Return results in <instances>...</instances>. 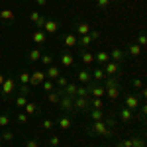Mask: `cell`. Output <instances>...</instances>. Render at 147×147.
<instances>
[{
  "label": "cell",
  "mask_w": 147,
  "mask_h": 147,
  "mask_svg": "<svg viewBox=\"0 0 147 147\" xmlns=\"http://www.w3.org/2000/svg\"><path fill=\"white\" fill-rule=\"evenodd\" d=\"M92 136H100V137H110V127L106 125L104 120H98V122H92V125L88 127Z\"/></svg>",
  "instance_id": "1"
},
{
  "label": "cell",
  "mask_w": 147,
  "mask_h": 147,
  "mask_svg": "<svg viewBox=\"0 0 147 147\" xmlns=\"http://www.w3.org/2000/svg\"><path fill=\"white\" fill-rule=\"evenodd\" d=\"M14 90H16V82H14V79H12V77L8 79V77H6L4 82L0 84V94H2V98H8Z\"/></svg>",
  "instance_id": "2"
},
{
  "label": "cell",
  "mask_w": 147,
  "mask_h": 147,
  "mask_svg": "<svg viewBox=\"0 0 147 147\" xmlns=\"http://www.w3.org/2000/svg\"><path fill=\"white\" fill-rule=\"evenodd\" d=\"M108 55H110V61L118 63V65H124L125 61H127V55H125V53L122 51V49H120V47H112V51H110Z\"/></svg>",
  "instance_id": "3"
},
{
  "label": "cell",
  "mask_w": 147,
  "mask_h": 147,
  "mask_svg": "<svg viewBox=\"0 0 147 147\" xmlns=\"http://www.w3.org/2000/svg\"><path fill=\"white\" fill-rule=\"evenodd\" d=\"M88 98H90V96H88ZM88 98H84V96H75V98H73L75 112H86V110L90 108V104H88Z\"/></svg>",
  "instance_id": "4"
},
{
  "label": "cell",
  "mask_w": 147,
  "mask_h": 147,
  "mask_svg": "<svg viewBox=\"0 0 147 147\" xmlns=\"http://www.w3.org/2000/svg\"><path fill=\"white\" fill-rule=\"evenodd\" d=\"M104 73H106V77H120L122 75V69L118 63H114V61H108L106 65H104Z\"/></svg>",
  "instance_id": "5"
},
{
  "label": "cell",
  "mask_w": 147,
  "mask_h": 147,
  "mask_svg": "<svg viewBox=\"0 0 147 147\" xmlns=\"http://www.w3.org/2000/svg\"><path fill=\"white\" fill-rule=\"evenodd\" d=\"M45 80V71H34L30 73V86H39Z\"/></svg>",
  "instance_id": "6"
},
{
  "label": "cell",
  "mask_w": 147,
  "mask_h": 147,
  "mask_svg": "<svg viewBox=\"0 0 147 147\" xmlns=\"http://www.w3.org/2000/svg\"><path fill=\"white\" fill-rule=\"evenodd\" d=\"M59 106H61V110L65 114H71V112H75V106H73V98L71 96H61V100H59Z\"/></svg>",
  "instance_id": "7"
},
{
  "label": "cell",
  "mask_w": 147,
  "mask_h": 147,
  "mask_svg": "<svg viewBox=\"0 0 147 147\" xmlns=\"http://www.w3.org/2000/svg\"><path fill=\"white\" fill-rule=\"evenodd\" d=\"M61 75H63V73H61V69L57 67V65H49V67H47V71H45V79L53 80V82H55Z\"/></svg>",
  "instance_id": "8"
},
{
  "label": "cell",
  "mask_w": 147,
  "mask_h": 147,
  "mask_svg": "<svg viewBox=\"0 0 147 147\" xmlns=\"http://www.w3.org/2000/svg\"><path fill=\"white\" fill-rule=\"evenodd\" d=\"M59 28H61V24L57 20H45V24H43V32L45 34H57Z\"/></svg>",
  "instance_id": "9"
},
{
  "label": "cell",
  "mask_w": 147,
  "mask_h": 147,
  "mask_svg": "<svg viewBox=\"0 0 147 147\" xmlns=\"http://www.w3.org/2000/svg\"><path fill=\"white\" fill-rule=\"evenodd\" d=\"M124 106H125V108H129L131 112H136L137 108H139V100H137V96H136V94H127V96H125Z\"/></svg>",
  "instance_id": "10"
},
{
  "label": "cell",
  "mask_w": 147,
  "mask_h": 147,
  "mask_svg": "<svg viewBox=\"0 0 147 147\" xmlns=\"http://www.w3.org/2000/svg\"><path fill=\"white\" fill-rule=\"evenodd\" d=\"M120 94H122L120 86H108V88H106V94H104V96H106V98H108L110 102H116L118 98H120Z\"/></svg>",
  "instance_id": "11"
},
{
  "label": "cell",
  "mask_w": 147,
  "mask_h": 147,
  "mask_svg": "<svg viewBox=\"0 0 147 147\" xmlns=\"http://www.w3.org/2000/svg\"><path fill=\"white\" fill-rule=\"evenodd\" d=\"M77 80H79L80 84H88V82L92 80L90 71H88V69H80V71H77Z\"/></svg>",
  "instance_id": "12"
},
{
  "label": "cell",
  "mask_w": 147,
  "mask_h": 147,
  "mask_svg": "<svg viewBox=\"0 0 147 147\" xmlns=\"http://www.w3.org/2000/svg\"><path fill=\"white\" fill-rule=\"evenodd\" d=\"M32 41H34L35 45H43L47 41V34L43 32V30H35L34 35H32Z\"/></svg>",
  "instance_id": "13"
},
{
  "label": "cell",
  "mask_w": 147,
  "mask_h": 147,
  "mask_svg": "<svg viewBox=\"0 0 147 147\" xmlns=\"http://www.w3.org/2000/svg\"><path fill=\"white\" fill-rule=\"evenodd\" d=\"M92 28L88 26L86 22H80L75 26V34H77V37H80V35H88V32H90Z\"/></svg>",
  "instance_id": "14"
},
{
  "label": "cell",
  "mask_w": 147,
  "mask_h": 147,
  "mask_svg": "<svg viewBox=\"0 0 147 147\" xmlns=\"http://www.w3.org/2000/svg\"><path fill=\"white\" fill-rule=\"evenodd\" d=\"M77 88H79V84H77V82H69L67 86H65V88H61V90H63V94H65V96L75 98V96H77Z\"/></svg>",
  "instance_id": "15"
},
{
  "label": "cell",
  "mask_w": 147,
  "mask_h": 147,
  "mask_svg": "<svg viewBox=\"0 0 147 147\" xmlns=\"http://www.w3.org/2000/svg\"><path fill=\"white\" fill-rule=\"evenodd\" d=\"M94 61L98 63V67H104V65L110 61V55H108L106 51H98V53L94 55Z\"/></svg>",
  "instance_id": "16"
},
{
  "label": "cell",
  "mask_w": 147,
  "mask_h": 147,
  "mask_svg": "<svg viewBox=\"0 0 147 147\" xmlns=\"http://www.w3.org/2000/svg\"><path fill=\"white\" fill-rule=\"evenodd\" d=\"M90 77L94 79V82H102V80H106V73H104V69H102V67H96L90 73Z\"/></svg>",
  "instance_id": "17"
},
{
  "label": "cell",
  "mask_w": 147,
  "mask_h": 147,
  "mask_svg": "<svg viewBox=\"0 0 147 147\" xmlns=\"http://www.w3.org/2000/svg\"><path fill=\"white\" fill-rule=\"evenodd\" d=\"M61 96H63V90H61V88H57V90L47 92V98H49V102H51V104H59Z\"/></svg>",
  "instance_id": "18"
},
{
  "label": "cell",
  "mask_w": 147,
  "mask_h": 147,
  "mask_svg": "<svg viewBox=\"0 0 147 147\" xmlns=\"http://www.w3.org/2000/svg\"><path fill=\"white\" fill-rule=\"evenodd\" d=\"M86 112H88V116H90V120H92V122L104 120V110H94V108H88Z\"/></svg>",
  "instance_id": "19"
},
{
  "label": "cell",
  "mask_w": 147,
  "mask_h": 147,
  "mask_svg": "<svg viewBox=\"0 0 147 147\" xmlns=\"http://www.w3.org/2000/svg\"><path fill=\"white\" fill-rule=\"evenodd\" d=\"M80 61H82L84 65H92V63H94V55H92L88 49H84V51H80Z\"/></svg>",
  "instance_id": "20"
},
{
  "label": "cell",
  "mask_w": 147,
  "mask_h": 147,
  "mask_svg": "<svg viewBox=\"0 0 147 147\" xmlns=\"http://www.w3.org/2000/svg\"><path fill=\"white\" fill-rule=\"evenodd\" d=\"M59 61H61V65H63V67H73V65H75V57L71 55V53H63Z\"/></svg>",
  "instance_id": "21"
},
{
  "label": "cell",
  "mask_w": 147,
  "mask_h": 147,
  "mask_svg": "<svg viewBox=\"0 0 147 147\" xmlns=\"http://www.w3.org/2000/svg\"><path fill=\"white\" fill-rule=\"evenodd\" d=\"M41 55H43V53H41V49H39V47H34V49L28 53V59H30L32 63H37V61L41 59Z\"/></svg>",
  "instance_id": "22"
},
{
  "label": "cell",
  "mask_w": 147,
  "mask_h": 147,
  "mask_svg": "<svg viewBox=\"0 0 147 147\" xmlns=\"http://www.w3.org/2000/svg\"><path fill=\"white\" fill-rule=\"evenodd\" d=\"M120 118H122V122H125V124H127V122H131V120H134V112H131V110H129V108H122V110H120Z\"/></svg>",
  "instance_id": "23"
},
{
  "label": "cell",
  "mask_w": 147,
  "mask_h": 147,
  "mask_svg": "<svg viewBox=\"0 0 147 147\" xmlns=\"http://www.w3.org/2000/svg\"><path fill=\"white\" fill-rule=\"evenodd\" d=\"M57 125H59L61 129H71V125H73V120H71L69 116H63L61 120H57Z\"/></svg>",
  "instance_id": "24"
},
{
  "label": "cell",
  "mask_w": 147,
  "mask_h": 147,
  "mask_svg": "<svg viewBox=\"0 0 147 147\" xmlns=\"http://www.w3.org/2000/svg\"><path fill=\"white\" fill-rule=\"evenodd\" d=\"M77 43H79V37H77L75 34H67V35H65V47L71 49V47L77 45Z\"/></svg>",
  "instance_id": "25"
},
{
  "label": "cell",
  "mask_w": 147,
  "mask_h": 147,
  "mask_svg": "<svg viewBox=\"0 0 147 147\" xmlns=\"http://www.w3.org/2000/svg\"><path fill=\"white\" fill-rule=\"evenodd\" d=\"M88 104L94 110H104V98H88Z\"/></svg>",
  "instance_id": "26"
},
{
  "label": "cell",
  "mask_w": 147,
  "mask_h": 147,
  "mask_svg": "<svg viewBox=\"0 0 147 147\" xmlns=\"http://www.w3.org/2000/svg\"><path fill=\"white\" fill-rule=\"evenodd\" d=\"M77 45H80V47H82V51H84V49H88V47L92 45L90 35H80V37H79V43H77Z\"/></svg>",
  "instance_id": "27"
},
{
  "label": "cell",
  "mask_w": 147,
  "mask_h": 147,
  "mask_svg": "<svg viewBox=\"0 0 147 147\" xmlns=\"http://www.w3.org/2000/svg\"><path fill=\"white\" fill-rule=\"evenodd\" d=\"M0 20L2 22H14V12L12 10H0Z\"/></svg>",
  "instance_id": "28"
},
{
  "label": "cell",
  "mask_w": 147,
  "mask_h": 147,
  "mask_svg": "<svg viewBox=\"0 0 147 147\" xmlns=\"http://www.w3.org/2000/svg\"><path fill=\"white\" fill-rule=\"evenodd\" d=\"M41 88H43V92H51V90H55V82L53 80H49V79H45L41 84H39Z\"/></svg>",
  "instance_id": "29"
},
{
  "label": "cell",
  "mask_w": 147,
  "mask_h": 147,
  "mask_svg": "<svg viewBox=\"0 0 147 147\" xmlns=\"http://www.w3.org/2000/svg\"><path fill=\"white\" fill-rule=\"evenodd\" d=\"M127 53H129V57H137L141 53V47L137 45V43H131V45L127 47Z\"/></svg>",
  "instance_id": "30"
},
{
  "label": "cell",
  "mask_w": 147,
  "mask_h": 147,
  "mask_svg": "<svg viewBox=\"0 0 147 147\" xmlns=\"http://www.w3.org/2000/svg\"><path fill=\"white\" fill-rule=\"evenodd\" d=\"M0 139L4 141V143H12L14 141V131H10V129H6L2 136H0Z\"/></svg>",
  "instance_id": "31"
},
{
  "label": "cell",
  "mask_w": 147,
  "mask_h": 147,
  "mask_svg": "<svg viewBox=\"0 0 147 147\" xmlns=\"http://www.w3.org/2000/svg\"><path fill=\"white\" fill-rule=\"evenodd\" d=\"M24 108H26V114H28V116H32V114L37 112V104H34V102H28Z\"/></svg>",
  "instance_id": "32"
},
{
  "label": "cell",
  "mask_w": 147,
  "mask_h": 147,
  "mask_svg": "<svg viewBox=\"0 0 147 147\" xmlns=\"http://www.w3.org/2000/svg\"><path fill=\"white\" fill-rule=\"evenodd\" d=\"M55 82H57V88H65V86L69 84V79L65 77V75H61V77H59Z\"/></svg>",
  "instance_id": "33"
},
{
  "label": "cell",
  "mask_w": 147,
  "mask_h": 147,
  "mask_svg": "<svg viewBox=\"0 0 147 147\" xmlns=\"http://www.w3.org/2000/svg\"><path fill=\"white\" fill-rule=\"evenodd\" d=\"M77 96H84V98L90 96V94H88V88H86V84H80L79 88H77Z\"/></svg>",
  "instance_id": "34"
},
{
  "label": "cell",
  "mask_w": 147,
  "mask_h": 147,
  "mask_svg": "<svg viewBox=\"0 0 147 147\" xmlns=\"http://www.w3.org/2000/svg\"><path fill=\"white\" fill-rule=\"evenodd\" d=\"M18 79H20L22 84H30V73H28V71H22V73L18 75Z\"/></svg>",
  "instance_id": "35"
},
{
  "label": "cell",
  "mask_w": 147,
  "mask_h": 147,
  "mask_svg": "<svg viewBox=\"0 0 147 147\" xmlns=\"http://www.w3.org/2000/svg\"><path fill=\"white\" fill-rule=\"evenodd\" d=\"M8 124H10V116L6 112L0 114V127H8Z\"/></svg>",
  "instance_id": "36"
},
{
  "label": "cell",
  "mask_w": 147,
  "mask_h": 147,
  "mask_svg": "<svg viewBox=\"0 0 147 147\" xmlns=\"http://www.w3.org/2000/svg\"><path fill=\"white\" fill-rule=\"evenodd\" d=\"M16 120H18V124H28V122H30V116H28L26 112H20L18 116H16Z\"/></svg>",
  "instance_id": "37"
},
{
  "label": "cell",
  "mask_w": 147,
  "mask_h": 147,
  "mask_svg": "<svg viewBox=\"0 0 147 147\" xmlns=\"http://www.w3.org/2000/svg\"><path fill=\"white\" fill-rule=\"evenodd\" d=\"M39 61H41V63H43V65H47V67H49V65H53V57L49 55V53H43V55H41V59H39Z\"/></svg>",
  "instance_id": "38"
},
{
  "label": "cell",
  "mask_w": 147,
  "mask_h": 147,
  "mask_svg": "<svg viewBox=\"0 0 147 147\" xmlns=\"http://www.w3.org/2000/svg\"><path fill=\"white\" fill-rule=\"evenodd\" d=\"M28 104V96H22V94H18V98H16V106L18 108H24Z\"/></svg>",
  "instance_id": "39"
},
{
  "label": "cell",
  "mask_w": 147,
  "mask_h": 147,
  "mask_svg": "<svg viewBox=\"0 0 147 147\" xmlns=\"http://www.w3.org/2000/svg\"><path fill=\"white\" fill-rule=\"evenodd\" d=\"M18 92H20L22 96H30V94H32V86H30V84H22Z\"/></svg>",
  "instance_id": "40"
},
{
  "label": "cell",
  "mask_w": 147,
  "mask_h": 147,
  "mask_svg": "<svg viewBox=\"0 0 147 147\" xmlns=\"http://www.w3.org/2000/svg\"><path fill=\"white\" fill-rule=\"evenodd\" d=\"M139 47H143L147 43V37H145V32H139V35H137V41H136Z\"/></svg>",
  "instance_id": "41"
},
{
  "label": "cell",
  "mask_w": 147,
  "mask_h": 147,
  "mask_svg": "<svg viewBox=\"0 0 147 147\" xmlns=\"http://www.w3.org/2000/svg\"><path fill=\"white\" fill-rule=\"evenodd\" d=\"M53 125H55V122H53V120H43V122H41V127H43L45 131L53 129Z\"/></svg>",
  "instance_id": "42"
},
{
  "label": "cell",
  "mask_w": 147,
  "mask_h": 147,
  "mask_svg": "<svg viewBox=\"0 0 147 147\" xmlns=\"http://www.w3.org/2000/svg\"><path fill=\"white\" fill-rule=\"evenodd\" d=\"M59 145H61V137H57V136L49 137V147H59Z\"/></svg>",
  "instance_id": "43"
},
{
  "label": "cell",
  "mask_w": 147,
  "mask_h": 147,
  "mask_svg": "<svg viewBox=\"0 0 147 147\" xmlns=\"http://www.w3.org/2000/svg\"><path fill=\"white\" fill-rule=\"evenodd\" d=\"M41 16H43V14H41V12H37V10H32V12H30V20H32L34 24L37 22V20H39Z\"/></svg>",
  "instance_id": "44"
},
{
  "label": "cell",
  "mask_w": 147,
  "mask_h": 147,
  "mask_svg": "<svg viewBox=\"0 0 147 147\" xmlns=\"http://www.w3.org/2000/svg\"><path fill=\"white\" fill-rule=\"evenodd\" d=\"M116 147H131V137H127V139H122V141H118Z\"/></svg>",
  "instance_id": "45"
},
{
  "label": "cell",
  "mask_w": 147,
  "mask_h": 147,
  "mask_svg": "<svg viewBox=\"0 0 147 147\" xmlns=\"http://www.w3.org/2000/svg\"><path fill=\"white\" fill-rule=\"evenodd\" d=\"M88 35H90L92 41H98V39H100V32H96V30H90V32H88Z\"/></svg>",
  "instance_id": "46"
},
{
  "label": "cell",
  "mask_w": 147,
  "mask_h": 147,
  "mask_svg": "<svg viewBox=\"0 0 147 147\" xmlns=\"http://www.w3.org/2000/svg\"><path fill=\"white\" fill-rule=\"evenodd\" d=\"M45 20H47L45 16H41V18L35 22V28H37V30H43V24H45Z\"/></svg>",
  "instance_id": "47"
},
{
  "label": "cell",
  "mask_w": 147,
  "mask_h": 147,
  "mask_svg": "<svg viewBox=\"0 0 147 147\" xmlns=\"http://www.w3.org/2000/svg\"><path fill=\"white\" fill-rule=\"evenodd\" d=\"M131 84H134V88H137V90H139V88H143V80H141V79H134Z\"/></svg>",
  "instance_id": "48"
},
{
  "label": "cell",
  "mask_w": 147,
  "mask_h": 147,
  "mask_svg": "<svg viewBox=\"0 0 147 147\" xmlns=\"http://www.w3.org/2000/svg\"><path fill=\"white\" fill-rule=\"evenodd\" d=\"M26 147H39V141L37 139H28L26 141Z\"/></svg>",
  "instance_id": "49"
},
{
  "label": "cell",
  "mask_w": 147,
  "mask_h": 147,
  "mask_svg": "<svg viewBox=\"0 0 147 147\" xmlns=\"http://www.w3.org/2000/svg\"><path fill=\"white\" fill-rule=\"evenodd\" d=\"M94 2H96V6H98V8H106V6L110 4V0H94Z\"/></svg>",
  "instance_id": "50"
},
{
  "label": "cell",
  "mask_w": 147,
  "mask_h": 147,
  "mask_svg": "<svg viewBox=\"0 0 147 147\" xmlns=\"http://www.w3.org/2000/svg\"><path fill=\"white\" fill-rule=\"evenodd\" d=\"M47 2H49V0H35L37 6H47Z\"/></svg>",
  "instance_id": "51"
},
{
  "label": "cell",
  "mask_w": 147,
  "mask_h": 147,
  "mask_svg": "<svg viewBox=\"0 0 147 147\" xmlns=\"http://www.w3.org/2000/svg\"><path fill=\"white\" fill-rule=\"evenodd\" d=\"M4 79H6V77H4V75H2V73H0V84H2V82H4Z\"/></svg>",
  "instance_id": "52"
},
{
  "label": "cell",
  "mask_w": 147,
  "mask_h": 147,
  "mask_svg": "<svg viewBox=\"0 0 147 147\" xmlns=\"http://www.w3.org/2000/svg\"><path fill=\"white\" fill-rule=\"evenodd\" d=\"M136 147H145V143H143V145H136Z\"/></svg>",
  "instance_id": "53"
},
{
  "label": "cell",
  "mask_w": 147,
  "mask_h": 147,
  "mask_svg": "<svg viewBox=\"0 0 147 147\" xmlns=\"http://www.w3.org/2000/svg\"><path fill=\"white\" fill-rule=\"evenodd\" d=\"M110 2H120V0H110Z\"/></svg>",
  "instance_id": "54"
},
{
  "label": "cell",
  "mask_w": 147,
  "mask_h": 147,
  "mask_svg": "<svg viewBox=\"0 0 147 147\" xmlns=\"http://www.w3.org/2000/svg\"><path fill=\"white\" fill-rule=\"evenodd\" d=\"M98 147H104V145H98Z\"/></svg>",
  "instance_id": "55"
}]
</instances>
